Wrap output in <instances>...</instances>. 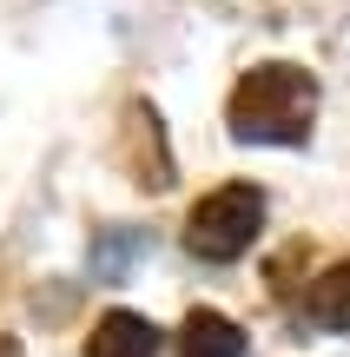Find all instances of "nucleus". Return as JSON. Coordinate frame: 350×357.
Returning <instances> with one entry per match:
<instances>
[{
  "label": "nucleus",
  "mask_w": 350,
  "mask_h": 357,
  "mask_svg": "<svg viewBox=\"0 0 350 357\" xmlns=\"http://www.w3.org/2000/svg\"><path fill=\"white\" fill-rule=\"evenodd\" d=\"M264 225V192L258 185H218L205 192V199L192 205V218H185V252L205 258V265H232V258L251 252V238H258Z\"/></svg>",
  "instance_id": "obj_2"
},
{
  "label": "nucleus",
  "mask_w": 350,
  "mask_h": 357,
  "mask_svg": "<svg viewBox=\"0 0 350 357\" xmlns=\"http://www.w3.org/2000/svg\"><path fill=\"white\" fill-rule=\"evenodd\" d=\"M304 324H311V331H350V258L331 265L324 278L304 291Z\"/></svg>",
  "instance_id": "obj_5"
},
{
  "label": "nucleus",
  "mask_w": 350,
  "mask_h": 357,
  "mask_svg": "<svg viewBox=\"0 0 350 357\" xmlns=\"http://www.w3.org/2000/svg\"><path fill=\"white\" fill-rule=\"evenodd\" d=\"M317 119V79L291 60H264L225 100V126L245 146H304Z\"/></svg>",
  "instance_id": "obj_1"
},
{
  "label": "nucleus",
  "mask_w": 350,
  "mask_h": 357,
  "mask_svg": "<svg viewBox=\"0 0 350 357\" xmlns=\"http://www.w3.org/2000/svg\"><path fill=\"white\" fill-rule=\"evenodd\" d=\"M179 357H245V331L225 311H192L179 324Z\"/></svg>",
  "instance_id": "obj_4"
},
{
  "label": "nucleus",
  "mask_w": 350,
  "mask_h": 357,
  "mask_svg": "<svg viewBox=\"0 0 350 357\" xmlns=\"http://www.w3.org/2000/svg\"><path fill=\"white\" fill-rule=\"evenodd\" d=\"M86 357H159V331L139 311H106L86 337Z\"/></svg>",
  "instance_id": "obj_3"
},
{
  "label": "nucleus",
  "mask_w": 350,
  "mask_h": 357,
  "mask_svg": "<svg viewBox=\"0 0 350 357\" xmlns=\"http://www.w3.org/2000/svg\"><path fill=\"white\" fill-rule=\"evenodd\" d=\"M132 252H139V231H126V225H113L100 245H93V278H119V271L132 265Z\"/></svg>",
  "instance_id": "obj_6"
},
{
  "label": "nucleus",
  "mask_w": 350,
  "mask_h": 357,
  "mask_svg": "<svg viewBox=\"0 0 350 357\" xmlns=\"http://www.w3.org/2000/svg\"><path fill=\"white\" fill-rule=\"evenodd\" d=\"M0 357H20V344H13V337H0Z\"/></svg>",
  "instance_id": "obj_7"
}]
</instances>
